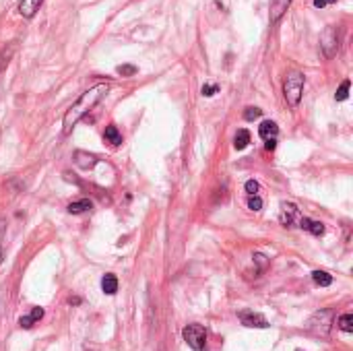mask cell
Segmentation results:
<instances>
[{"label":"cell","instance_id":"30bf717a","mask_svg":"<svg viewBox=\"0 0 353 351\" xmlns=\"http://www.w3.org/2000/svg\"><path fill=\"white\" fill-rule=\"evenodd\" d=\"M41 3H43V0H21V3H19V13H21V17L31 19V17L37 13V9L41 7Z\"/></svg>","mask_w":353,"mask_h":351},{"label":"cell","instance_id":"5b68a950","mask_svg":"<svg viewBox=\"0 0 353 351\" xmlns=\"http://www.w3.org/2000/svg\"><path fill=\"white\" fill-rule=\"evenodd\" d=\"M308 328L314 333V335H328V328H330V312L328 310H322V312H316L310 322H308Z\"/></svg>","mask_w":353,"mask_h":351},{"label":"cell","instance_id":"484cf974","mask_svg":"<svg viewBox=\"0 0 353 351\" xmlns=\"http://www.w3.org/2000/svg\"><path fill=\"white\" fill-rule=\"evenodd\" d=\"M217 91H219V85H205L203 87V95L205 97H213Z\"/></svg>","mask_w":353,"mask_h":351},{"label":"cell","instance_id":"277c9868","mask_svg":"<svg viewBox=\"0 0 353 351\" xmlns=\"http://www.w3.org/2000/svg\"><path fill=\"white\" fill-rule=\"evenodd\" d=\"M320 48L326 58H333L339 52V33L335 27H326L324 33L320 35Z\"/></svg>","mask_w":353,"mask_h":351},{"label":"cell","instance_id":"7a4b0ae2","mask_svg":"<svg viewBox=\"0 0 353 351\" xmlns=\"http://www.w3.org/2000/svg\"><path fill=\"white\" fill-rule=\"evenodd\" d=\"M302 91H304V75L300 71H289L283 83V95L291 107H296L302 99Z\"/></svg>","mask_w":353,"mask_h":351},{"label":"cell","instance_id":"7c38bea8","mask_svg":"<svg viewBox=\"0 0 353 351\" xmlns=\"http://www.w3.org/2000/svg\"><path fill=\"white\" fill-rule=\"evenodd\" d=\"M300 227L306 229V231H310L314 236H322L324 233V225L320 221H314V219H308V217H302L300 219Z\"/></svg>","mask_w":353,"mask_h":351},{"label":"cell","instance_id":"44dd1931","mask_svg":"<svg viewBox=\"0 0 353 351\" xmlns=\"http://www.w3.org/2000/svg\"><path fill=\"white\" fill-rule=\"evenodd\" d=\"M349 81H343L341 83V87H339V89H337V93H335V99L337 101H345L347 99V95H349Z\"/></svg>","mask_w":353,"mask_h":351},{"label":"cell","instance_id":"ac0fdd59","mask_svg":"<svg viewBox=\"0 0 353 351\" xmlns=\"http://www.w3.org/2000/svg\"><path fill=\"white\" fill-rule=\"evenodd\" d=\"M248 143H250V133L248 130H238L236 133V139H233V147L238 149V151H242V149H246L248 147Z\"/></svg>","mask_w":353,"mask_h":351},{"label":"cell","instance_id":"6da1fadb","mask_svg":"<svg viewBox=\"0 0 353 351\" xmlns=\"http://www.w3.org/2000/svg\"><path fill=\"white\" fill-rule=\"evenodd\" d=\"M109 91V85L107 83H97L93 85L91 89H87L69 109H66V114H64V135H69L71 130L75 128V124L87 114V112H91V109L105 97V93Z\"/></svg>","mask_w":353,"mask_h":351},{"label":"cell","instance_id":"d6986e66","mask_svg":"<svg viewBox=\"0 0 353 351\" xmlns=\"http://www.w3.org/2000/svg\"><path fill=\"white\" fill-rule=\"evenodd\" d=\"M312 279H314L316 285H320V287H328V285L333 283V277H330L328 273H324V271H314Z\"/></svg>","mask_w":353,"mask_h":351},{"label":"cell","instance_id":"83f0119b","mask_svg":"<svg viewBox=\"0 0 353 351\" xmlns=\"http://www.w3.org/2000/svg\"><path fill=\"white\" fill-rule=\"evenodd\" d=\"M254 260L258 262V267H260V269L267 267V256H264V254H254Z\"/></svg>","mask_w":353,"mask_h":351},{"label":"cell","instance_id":"f1b7e54d","mask_svg":"<svg viewBox=\"0 0 353 351\" xmlns=\"http://www.w3.org/2000/svg\"><path fill=\"white\" fill-rule=\"evenodd\" d=\"M333 3H337V0H314V7L316 9H324L328 5H333Z\"/></svg>","mask_w":353,"mask_h":351},{"label":"cell","instance_id":"2e32d148","mask_svg":"<svg viewBox=\"0 0 353 351\" xmlns=\"http://www.w3.org/2000/svg\"><path fill=\"white\" fill-rule=\"evenodd\" d=\"M15 50H17V43H15V41H11L9 46L3 48V52H0V73H3V71L9 67V62H11L13 54H15Z\"/></svg>","mask_w":353,"mask_h":351},{"label":"cell","instance_id":"ffe728a7","mask_svg":"<svg viewBox=\"0 0 353 351\" xmlns=\"http://www.w3.org/2000/svg\"><path fill=\"white\" fill-rule=\"evenodd\" d=\"M337 324H339V328L341 331H345V333H351L353 331V314H343V316H339V320H337Z\"/></svg>","mask_w":353,"mask_h":351},{"label":"cell","instance_id":"4fadbf2b","mask_svg":"<svg viewBox=\"0 0 353 351\" xmlns=\"http://www.w3.org/2000/svg\"><path fill=\"white\" fill-rule=\"evenodd\" d=\"M103 139L109 143V145H114V147H118V145H122V133L118 130V126H114V124H109V126H105V133H103Z\"/></svg>","mask_w":353,"mask_h":351},{"label":"cell","instance_id":"f546056e","mask_svg":"<svg viewBox=\"0 0 353 351\" xmlns=\"http://www.w3.org/2000/svg\"><path fill=\"white\" fill-rule=\"evenodd\" d=\"M264 147H267V151H273L275 147H277V141L273 139V141H267V145H264Z\"/></svg>","mask_w":353,"mask_h":351},{"label":"cell","instance_id":"8fae6325","mask_svg":"<svg viewBox=\"0 0 353 351\" xmlns=\"http://www.w3.org/2000/svg\"><path fill=\"white\" fill-rule=\"evenodd\" d=\"M75 163L81 167V169H89L97 163V157L91 155V153H85V151H77L75 153Z\"/></svg>","mask_w":353,"mask_h":351},{"label":"cell","instance_id":"8992f818","mask_svg":"<svg viewBox=\"0 0 353 351\" xmlns=\"http://www.w3.org/2000/svg\"><path fill=\"white\" fill-rule=\"evenodd\" d=\"M300 219H302V215H300L296 205H291V203H283L281 205V223L285 227H293L296 221L300 223Z\"/></svg>","mask_w":353,"mask_h":351},{"label":"cell","instance_id":"5bb4252c","mask_svg":"<svg viewBox=\"0 0 353 351\" xmlns=\"http://www.w3.org/2000/svg\"><path fill=\"white\" fill-rule=\"evenodd\" d=\"M291 0H271V21H277L285 11H287Z\"/></svg>","mask_w":353,"mask_h":351},{"label":"cell","instance_id":"603a6c76","mask_svg":"<svg viewBox=\"0 0 353 351\" xmlns=\"http://www.w3.org/2000/svg\"><path fill=\"white\" fill-rule=\"evenodd\" d=\"M260 116H262V109H258V107H246V112H244L246 120H256Z\"/></svg>","mask_w":353,"mask_h":351},{"label":"cell","instance_id":"4316f807","mask_svg":"<svg viewBox=\"0 0 353 351\" xmlns=\"http://www.w3.org/2000/svg\"><path fill=\"white\" fill-rule=\"evenodd\" d=\"M246 192H248L250 196H254V194L258 192V182H256V180H248V182H246Z\"/></svg>","mask_w":353,"mask_h":351},{"label":"cell","instance_id":"cb8c5ba5","mask_svg":"<svg viewBox=\"0 0 353 351\" xmlns=\"http://www.w3.org/2000/svg\"><path fill=\"white\" fill-rule=\"evenodd\" d=\"M5 233H7V221L0 217V260H3V244H5Z\"/></svg>","mask_w":353,"mask_h":351},{"label":"cell","instance_id":"e0dca14e","mask_svg":"<svg viewBox=\"0 0 353 351\" xmlns=\"http://www.w3.org/2000/svg\"><path fill=\"white\" fill-rule=\"evenodd\" d=\"M91 201L89 199H81V201H75L69 205V213L71 215H81V213H87V211H91Z\"/></svg>","mask_w":353,"mask_h":351},{"label":"cell","instance_id":"ba28073f","mask_svg":"<svg viewBox=\"0 0 353 351\" xmlns=\"http://www.w3.org/2000/svg\"><path fill=\"white\" fill-rule=\"evenodd\" d=\"M258 135H260L262 141H273V139H277V135H279V126H277L273 120H264V122L258 126Z\"/></svg>","mask_w":353,"mask_h":351},{"label":"cell","instance_id":"7402d4cb","mask_svg":"<svg viewBox=\"0 0 353 351\" xmlns=\"http://www.w3.org/2000/svg\"><path fill=\"white\" fill-rule=\"evenodd\" d=\"M116 73L122 77H132V75H137V67H132V64H120Z\"/></svg>","mask_w":353,"mask_h":351},{"label":"cell","instance_id":"d4e9b609","mask_svg":"<svg viewBox=\"0 0 353 351\" xmlns=\"http://www.w3.org/2000/svg\"><path fill=\"white\" fill-rule=\"evenodd\" d=\"M248 209H252V211H260V209H262V201H260V196H258V194L250 196V201H248Z\"/></svg>","mask_w":353,"mask_h":351},{"label":"cell","instance_id":"52a82bcc","mask_svg":"<svg viewBox=\"0 0 353 351\" xmlns=\"http://www.w3.org/2000/svg\"><path fill=\"white\" fill-rule=\"evenodd\" d=\"M240 320L244 326H250V328H267L269 322L262 314H256V312H242L240 314Z\"/></svg>","mask_w":353,"mask_h":351},{"label":"cell","instance_id":"3957f363","mask_svg":"<svg viewBox=\"0 0 353 351\" xmlns=\"http://www.w3.org/2000/svg\"><path fill=\"white\" fill-rule=\"evenodd\" d=\"M182 337L186 341V345L194 351H201L205 349V343H207V333H205V328L201 324H188L184 326V331H182Z\"/></svg>","mask_w":353,"mask_h":351},{"label":"cell","instance_id":"9c48e42d","mask_svg":"<svg viewBox=\"0 0 353 351\" xmlns=\"http://www.w3.org/2000/svg\"><path fill=\"white\" fill-rule=\"evenodd\" d=\"M43 318V308H39V306H35V308L27 314V316H21L19 318V326L21 328H31L35 322H39Z\"/></svg>","mask_w":353,"mask_h":351},{"label":"cell","instance_id":"9a60e30c","mask_svg":"<svg viewBox=\"0 0 353 351\" xmlns=\"http://www.w3.org/2000/svg\"><path fill=\"white\" fill-rule=\"evenodd\" d=\"M101 289H103V294H107V296H114V294L118 291V279H116V275H103V279H101Z\"/></svg>","mask_w":353,"mask_h":351}]
</instances>
